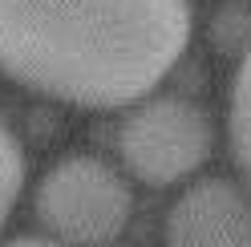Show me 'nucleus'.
<instances>
[{
	"instance_id": "4",
	"label": "nucleus",
	"mask_w": 251,
	"mask_h": 247,
	"mask_svg": "<svg viewBox=\"0 0 251 247\" xmlns=\"http://www.w3.org/2000/svg\"><path fill=\"white\" fill-rule=\"evenodd\" d=\"M162 239L166 247H251V198L227 178H202L170 207Z\"/></svg>"
},
{
	"instance_id": "7",
	"label": "nucleus",
	"mask_w": 251,
	"mask_h": 247,
	"mask_svg": "<svg viewBox=\"0 0 251 247\" xmlns=\"http://www.w3.org/2000/svg\"><path fill=\"white\" fill-rule=\"evenodd\" d=\"M4 247H65V243H57V239H33V235H25V239H12Z\"/></svg>"
},
{
	"instance_id": "6",
	"label": "nucleus",
	"mask_w": 251,
	"mask_h": 247,
	"mask_svg": "<svg viewBox=\"0 0 251 247\" xmlns=\"http://www.w3.org/2000/svg\"><path fill=\"white\" fill-rule=\"evenodd\" d=\"M21 187H25V154L12 130L4 126V118H0V227L8 223L12 207H17Z\"/></svg>"
},
{
	"instance_id": "2",
	"label": "nucleus",
	"mask_w": 251,
	"mask_h": 247,
	"mask_svg": "<svg viewBox=\"0 0 251 247\" xmlns=\"http://www.w3.org/2000/svg\"><path fill=\"white\" fill-rule=\"evenodd\" d=\"M130 215V182L89 154L61 158L37 187V219L65 247H109Z\"/></svg>"
},
{
	"instance_id": "5",
	"label": "nucleus",
	"mask_w": 251,
	"mask_h": 247,
	"mask_svg": "<svg viewBox=\"0 0 251 247\" xmlns=\"http://www.w3.org/2000/svg\"><path fill=\"white\" fill-rule=\"evenodd\" d=\"M231 146H235V158H239L243 174L251 182V49L239 61L235 89H231Z\"/></svg>"
},
{
	"instance_id": "3",
	"label": "nucleus",
	"mask_w": 251,
	"mask_h": 247,
	"mask_svg": "<svg viewBox=\"0 0 251 247\" xmlns=\"http://www.w3.org/2000/svg\"><path fill=\"white\" fill-rule=\"evenodd\" d=\"M215 126L202 105L186 98H150L122 122L118 154L138 182L175 187L211 158Z\"/></svg>"
},
{
	"instance_id": "1",
	"label": "nucleus",
	"mask_w": 251,
	"mask_h": 247,
	"mask_svg": "<svg viewBox=\"0 0 251 247\" xmlns=\"http://www.w3.org/2000/svg\"><path fill=\"white\" fill-rule=\"evenodd\" d=\"M186 45V0H0V73L81 110L150 98Z\"/></svg>"
}]
</instances>
